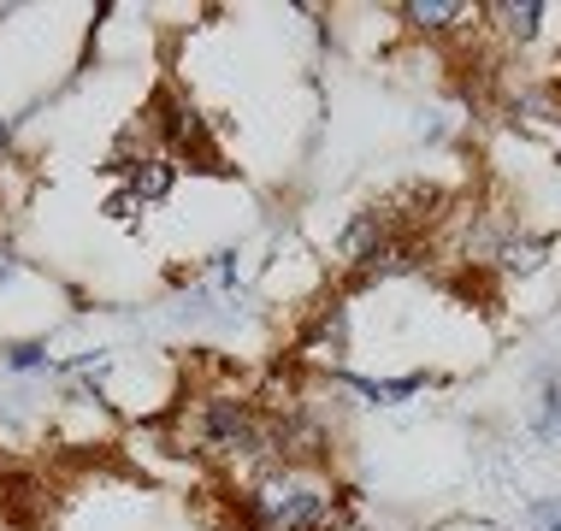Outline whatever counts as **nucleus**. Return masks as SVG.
I'll list each match as a JSON object with an SVG mask.
<instances>
[{"label": "nucleus", "instance_id": "obj_7", "mask_svg": "<svg viewBox=\"0 0 561 531\" xmlns=\"http://www.w3.org/2000/svg\"><path fill=\"white\" fill-rule=\"evenodd\" d=\"M0 367L12 378H30V372H59V360L48 355V337H19V343H0Z\"/></svg>", "mask_w": 561, "mask_h": 531}, {"label": "nucleus", "instance_id": "obj_9", "mask_svg": "<svg viewBox=\"0 0 561 531\" xmlns=\"http://www.w3.org/2000/svg\"><path fill=\"white\" fill-rule=\"evenodd\" d=\"M432 531H503V526H491V520H444V526H432Z\"/></svg>", "mask_w": 561, "mask_h": 531}, {"label": "nucleus", "instance_id": "obj_1", "mask_svg": "<svg viewBox=\"0 0 561 531\" xmlns=\"http://www.w3.org/2000/svg\"><path fill=\"white\" fill-rule=\"evenodd\" d=\"M107 177L136 212H148V207H165L178 195L184 165H178L172 154H160V148H142V154H107Z\"/></svg>", "mask_w": 561, "mask_h": 531}, {"label": "nucleus", "instance_id": "obj_4", "mask_svg": "<svg viewBox=\"0 0 561 531\" xmlns=\"http://www.w3.org/2000/svg\"><path fill=\"white\" fill-rule=\"evenodd\" d=\"M484 36H496L503 48H533L543 36V19H550V7L543 0H503V7H484Z\"/></svg>", "mask_w": 561, "mask_h": 531}, {"label": "nucleus", "instance_id": "obj_8", "mask_svg": "<svg viewBox=\"0 0 561 531\" xmlns=\"http://www.w3.org/2000/svg\"><path fill=\"white\" fill-rule=\"evenodd\" d=\"M520 526L526 531H561V496H533L520 513Z\"/></svg>", "mask_w": 561, "mask_h": 531}, {"label": "nucleus", "instance_id": "obj_5", "mask_svg": "<svg viewBox=\"0 0 561 531\" xmlns=\"http://www.w3.org/2000/svg\"><path fill=\"white\" fill-rule=\"evenodd\" d=\"M550 254H556V236H543V231H526V224H508V236L496 242V272L503 278H538L543 266H550Z\"/></svg>", "mask_w": 561, "mask_h": 531}, {"label": "nucleus", "instance_id": "obj_10", "mask_svg": "<svg viewBox=\"0 0 561 531\" xmlns=\"http://www.w3.org/2000/svg\"><path fill=\"white\" fill-rule=\"evenodd\" d=\"M12 136H19V125H12V118H0V165H7V154H12Z\"/></svg>", "mask_w": 561, "mask_h": 531}, {"label": "nucleus", "instance_id": "obj_6", "mask_svg": "<svg viewBox=\"0 0 561 531\" xmlns=\"http://www.w3.org/2000/svg\"><path fill=\"white\" fill-rule=\"evenodd\" d=\"M526 431H533L543 449L561 443V372L538 378V396H533V407H526Z\"/></svg>", "mask_w": 561, "mask_h": 531}, {"label": "nucleus", "instance_id": "obj_3", "mask_svg": "<svg viewBox=\"0 0 561 531\" xmlns=\"http://www.w3.org/2000/svg\"><path fill=\"white\" fill-rule=\"evenodd\" d=\"M325 384L331 390H348V396H360V402H373V407H402V402H414V396H426L432 390V372L420 367V372H402V378H367V372H325Z\"/></svg>", "mask_w": 561, "mask_h": 531}, {"label": "nucleus", "instance_id": "obj_2", "mask_svg": "<svg viewBox=\"0 0 561 531\" xmlns=\"http://www.w3.org/2000/svg\"><path fill=\"white\" fill-rule=\"evenodd\" d=\"M397 19L402 30H414L426 42H455V36H479L484 7H467V0H408V7H397Z\"/></svg>", "mask_w": 561, "mask_h": 531}]
</instances>
